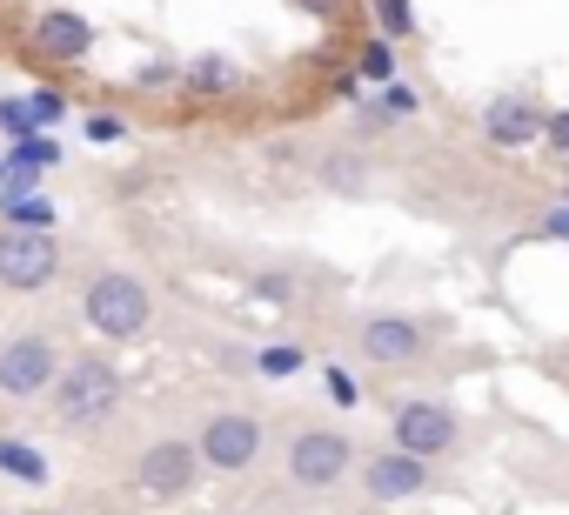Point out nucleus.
<instances>
[{
  "label": "nucleus",
  "instance_id": "10",
  "mask_svg": "<svg viewBox=\"0 0 569 515\" xmlns=\"http://www.w3.org/2000/svg\"><path fill=\"white\" fill-rule=\"evenodd\" d=\"M542 101H529V94H496L489 108H482V141L489 148H502V154H522V148H536L542 141Z\"/></svg>",
  "mask_w": 569,
  "mask_h": 515
},
{
  "label": "nucleus",
  "instance_id": "26",
  "mask_svg": "<svg viewBox=\"0 0 569 515\" xmlns=\"http://www.w3.org/2000/svg\"><path fill=\"white\" fill-rule=\"evenodd\" d=\"M542 148L549 154H569V108H549L542 114Z\"/></svg>",
  "mask_w": 569,
  "mask_h": 515
},
{
  "label": "nucleus",
  "instance_id": "23",
  "mask_svg": "<svg viewBox=\"0 0 569 515\" xmlns=\"http://www.w3.org/2000/svg\"><path fill=\"white\" fill-rule=\"evenodd\" d=\"M376 108H382L389 121H409V114L422 108V94H416L409 81H389V88H376Z\"/></svg>",
  "mask_w": 569,
  "mask_h": 515
},
{
  "label": "nucleus",
  "instance_id": "22",
  "mask_svg": "<svg viewBox=\"0 0 569 515\" xmlns=\"http://www.w3.org/2000/svg\"><path fill=\"white\" fill-rule=\"evenodd\" d=\"M369 8H376V28L389 41H409L416 34V8H409V0H369Z\"/></svg>",
  "mask_w": 569,
  "mask_h": 515
},
{
  "label": "nucleus",
  "instance_id": "32",
  "mask_svg": "<svg viewBox=\"0 0 569 515\" xmlns=\"http://www.w3.org/2000/svg\"><path fill=\"white\" fill-rule=\"evenodd\" d=\"M0 188H8V161H0Z\"/></svg>",
  "mask_w": 569,
  "mask_h": 515
},
{
  "label": "nucleus",
  "instance_id": "5",
  "mask_svg": "<svg viewBox=\"0 0 569 515\" xmlns=\"http://www.w3.org/2000/svg\"><path fill=\"white\" fill-rule=\"evenodd\" d=\"M54 375H61V349H54V335H8L0 342V395L8 402H34V395H48L54 388Z\"/></svg>",
  "mask_w": 569,
  "mask_h": 515
},
{
  "label": "nucleus",
  "instance_id": "14",
  "mask_svg": "<svg viewBox=\"0 0 569 515\" xmlns=\"http://www.w3.org/2000/svg\"><path fill=\"white\" fill-rule=\"evenodd\" d=\"M0 228H34V234H54L61 228V208L48 188H0Z\"/></svg>",
  "mask_w": 569,
  "mask_h": 515
},
{
  "label": "nucleus",
  "instance_id": "20",
  "mask_svg": "<svg viewBox=\"0 0 569 515\" xmlns=\"http://www.w3.org/2000/svg\"><path fill=\"white\" fill-rule=\"evenodd\" d=\"M21 134H41V121H34L28 94H8V101H0V141H21Z\"/></svg>",
  "mask_w": 569,
  "mask_h": 515
},
{
  "label": "nucleus",
  "instance_id": "31",
  "mask_svg": "<svg viewBox=\"0 0 569 515\" xmlns=\"http://www.w3.org/2000/svg\"><path fill=\"white\" fill-rule=\"evenodd\" d=\"M302 8H309V14H322V21H329V14H336V0H302Z\"/></svg>",
  "mask_w": 569,
  "mask_h": 515
},
{
  "label": "nucleus",
  "instance_id": "15",
  "mask_svg": "<svg viewBox=\"0 0 569 515\" xmlns=\"http://www.w3.org/2000/svg\"><path fill=\"white\" fill-rule=\"evenodd\" d=\"M228 88H234V61L214 54V48L181 68V94H188V101H214V94H228Z\"/></svg>",
  "mask_w": 569,
  "mask_h": 515
},
{
  "label": "nucleus",
  "instance_id": "28",
  "mask_svg": "<svg viewBox=\"0 0 569 515\" xmlns=\"http://www.w3.org/2000/svg\"><path fill=\"white\" fill-rule=\"evenodd\" d=\"M542 241H569V201H556L549 214H542V228H536Z\"/></svg>",
  "mask_w": 569,
  "mask_h": 515
},
{
  "label": "nucleus",
  "instance_id": "13",
  "mask_svg": "<svg viewBox=\"0 0 569 515\" xmlns=\"http://www.w3.org/2000/svg\"><path fill=\"white\" fill-rule=\"evenodd\" d=\"M0 161H8V181H14V188H41V174H48V168H61V141L41 128V134L8 141V148H0Z\"/></svg>",
  "mask_w": 569,
  "mask_h": 515
},
{
  "label": "nucleus",
  "instance_id": "30",
  "mask_svg": "<svg viewBox=\"0 0 569 515\" xmlns=\"http://www.w3.org/2000/svg\"><path fill=\"white\" fill-rule=\"evenodd\" d=\"M356 128H369V134H382V128H389V114L376 108V94H369V101H356Z\"/></svg>",
  "mask_w": 569,
  "mask_h": 515
},
{
  "label": "nucleus",
  "instance_id": "27",
  "mask_svg": "<svg viewBox=\"0 0 569 515\" xmlns=\"http://www.w3.org/2000/svg\"><path fill=\"white\" fill-rule=\"evenodd\" d=\"M322 382H329V395H336L342 408H356V395H362V388H356V375H349V368H322Z\"/></svg>",
  "mask_w": 569,
  "mask_h": 515
},
{
  "label": "nucleus",
  "instance_id": "21",
  "mask_svg": "<svg viewBox=\"0 0 569 515\" xmlns=\"http://www.w3.org/2000/svg\"><path fill=\"white\" fill-rule=\"evenodd\" d=\"M134 88H141V94L181 88V61H174V54H154V61H141V68H134Z\"/></svg>",
  "mask_w": 569,
  "mask_h": 515
},
{
  "label": "nucleus",
  "instance_id": "6",
  "mask_svg": "<svg viewBox=\"0 0 569 515\" xmlns=\"http://www.w3.org/2000/svg\"><path fill=\"white\" fill-rule=\"evenodd\" d=\"M194 455H201V468H208V475H241V468L261 455V422H254V415H241V408L208 415V422L194 428Z\"/></svg>",
  "mask_w": 569,
  "mask_h": 515
},
{
  "label": "nucleus",
  "instance_id": "11",
  "mask_svg": "<svg viewBox=\"0 0 569 515\" xmlns=\"http://www.w3.org/2000/svg\"><path fill=\"white\" fill-rule=\"evenodd\" d=\"M422 488H429V462L409 455V448H396V442L362 462V495H369V502H409V495H422Z\"/></svg>",
  "mask_w": 569,
  "mask_h": 515
},
{
  "label": "nucleus",
  "instance_id": "4",
  "mask_svg": "<svg viewBox=\"0 0 569 515\" xmlns=\"http://www.w3.org/2000/svg\"><path fill=\"white\" fill-rule=\"evenodd\" d=\"M61 275V241L34 234V228H0V289L14 295H41Z\"/></svg>",
  "mask_w": 569,
  "mask_h": 515
},
{
  "label": "nucleus",
  "instance_id": "24",
  "mask_svg": "<svg viewBox=\"0 0 569 515\" xmlns=\"http://www.w3.org/2000/svg\"><path fill=\"white\" fill-rule=\"evenodd\" d=\"M28 101H34V121H41V128H48V134H54V128H61V121H68V94H61V88H34V94H28Z\"/></svg>",
  "mask_w": 569,
  "mask_h": 515
},
{
  "label": "nucleus",
  "instance_id": "7",
  "mask_svg": "<svg viewBox=\"0 0 569 515\" xmlns=\"http://www.w3.org/2000/svg\"><path fill=\"white\" fill-rule=\"evenodd\" d=\"M429 342H436V329H422L416 315H396V309H382V315H369V322L356 329V349H362L376 368H409V362L429 355Z\"/></svg>",
  "mask_w": 569,
  "mask_h": 515
},
{
  "label": "nucleus",
  "instance_id": "18",
  "mask_svg": "<svg viewBox=\"0 0 569 515\" xmlns=\"http://www.w3.org/2000/svg\"><path fill=\"white\" fill-rule=\"evenodd\" d=\"M356 81H369V88L402 81V74H396V41H389V34H369V41L356 48Z\"/></svg>",
  "mask_w": 569,
  "mask_h": 515
},
{
  "label": "nucleus",
  "instance_id": "16",
  "mask_svg": "<svg viewBox=\"0 0 569 515\" xmlns=\"http://www.w3.org/2000/svg\"><path fill=\"white\" fill-rule=\"evenodd\" d=\"M316 181L336 188V194H362V188H369V168H362L356 148H322V154H316Z\"/></svg>",
  "mask_w": 569,
  "mask_h": 515
},
{
  "label": "nucleus",
  "instance_id": "17",
  "mask_svg": "<svg viewBox=\"0 0 569 515\" xmlns=\"http://www.w3.org/2000/svg\"><path fill=\"white\" fill-rule=\"evenodd\" d=\"M0 475H8V482H28V488H41V482H54V468H48V455H41L34 442H21V435H0Z\"/></svg>",
  "mask_w": 569,
  "mask_h": 515
},
{
  "label": "nucleus",
  "instance_id": "2",
  "mask_svg": "<svg viewBox=\"0 0 569 515\" xmlns=\"http://www.w3.org/2000/svg\"><path fill=\"white\" fill-rule=\"evenodd\" d=\"M81 322L101 335V342H141L148 322H154V295L141 275L128 269H101L88 289H81Z\"/></svg>",
  "mask_w": 569,
  "mask_h": 515
},
{
  "label": "nucleus",
  "instance_id": "12",
  "mask_svg": "<svg viewBox=\"0 0 569 515\" xmlns=\"http://www.w3.org/2000/svg\"><path fill=\"white\" fill-rule=\"evenodd\" d=\"M34 48H41L48 61H88V54H94V21H81L74 8H48V14L34 21Z\"/></svg>",
  "mask_w": 569,
  "mask_h": 515
},
{
  "label": "nucleus",
  "instance_id": "8",
  "mask_svg": "<svg viewBox=\"0 0 569 515\" xmlns=\"http://www.w3.org/2000/svg\"><path fill=\"white\" fill-rule=\"evenodd\" d=\"M201 475H208V468H201L194 442H148L141 462H134V488L154 495V502H181Z\"/></svg>",
  "mask_w": 569,
  "mask_h": 515
},
{
  "label": "nucleus",
  "instance_id": "1",
  "mask_svg": "<svg viewBox=\"0 0 569 515\" xmlns=\"http://www.w3.org/2000/svg\"><path fill=\"white\" fill-rule=\"evenodd\" d=\"M48 402H54V422H61V428H94V422H108V415L121 408V362H114V355H74V362H61Z\"/></svg>",
  "mask_w": 569,
  "mask_h": 515
},
{
  "label": "nucleus",
  "instance_id": "29",
  "mask_svg": "<svg viewBox=\"0 0 569 515\" xmlns=\"http://www.w3.org/2000/svg\"><path fill=\"white\" fill-rule=\"evenodd\" d=\"M254 295H261V302H274V309H289V295H296V289L281 282V275H261V282H254Z\"/></svg>",
  "mask_w": 569,
  "mask_h": 515
},
{
  "label": "nucleus",
  "instance_id": "3",
  "mask_svg": "<svg viewBox=\"0 0 569 515\" xmlns=\"http://www.w3.org/2000/svg\"><path fill=\"white\" fill-rule=\"evenodd\" d=\"M349 468H356V442L342 428H302L289 442V482L302 495H329L336 482H349Z\"/></svg>",
  "mask_w": 569,
  "mask_h": 515
},
{
  "label": "nucleus",
  "instance_id": "25",
  "mask_svg": "<svg viewBox=\"0 0 569 515\" xmlns=\"http://www.w3.org/2000/svg\"><path fill=\"white\" fill-rule=\"evenodd\" d=\"M88 141H94V148H114V141H128V121L101 108V114H88Z\"/></svg>",
  "mask_w": 569,
  "mask_h": 515
},
{
  "label": "nucleus",
  "instance_id": "33",
  "mask_svg": "<svg viewBox=\"0 0 569 515\" xmlns=\"http://www.w3.org/2000/svg\"><path fill=\"white\" fill-rule=\"evenodd\" d=\"M562 201H569V188H562Z\"/></svg>",
  "mask_w": 569,
  "mask_h": 515
},
{
  "label": "nucleus",
  "instance_id": "9",
  "mask_svg": "<svg viewBox=\"0 0 569 515\" xmlns=\"http://www.w3.org/2000/svg\"><path fill=\"white\" fill-rule=\"evenodd\" d=\"M389 435H396V448H409V455H422V462H436V455H449L456 448V408L449 402H402L396 408V422H389Z\"/></svg>",
  "mask_w": 569,
  "mask_h": 515
},
{
  "label": "nucleus",
  "instance_id": "19",
  "mask_svg": "<svg viewBox=\"0 0 569 515\" xmlns=\"http://www.w3.org/2000/svg\"><path fill=\"white\" fill-rule=\"evenodd\" d=\"M309 368V355L296 349V342H268V349H254V375H268V382H289V375H302Z\"/></svg>",
  "mask_w": 569,
  "mask_h": 515
}]
</instances>
